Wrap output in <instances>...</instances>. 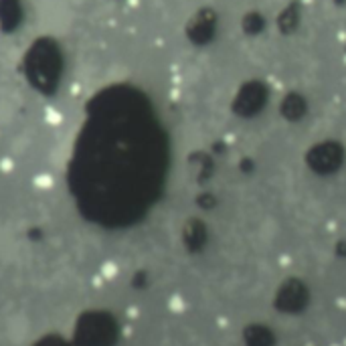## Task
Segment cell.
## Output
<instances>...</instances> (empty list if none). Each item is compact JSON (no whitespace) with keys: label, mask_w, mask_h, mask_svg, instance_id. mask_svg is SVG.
I'll use <instances>...</instances> for the list:
<instances>
[{"label":"cell","mask_w":346,"mask_h":346,"mask_svg":"<svg viewBox=\"0 0 346 346\" xmlns=\"http://www.w3.org/2000/svg\"><path fill=\"white\" fill-rule=\"evenodd\" d=\"M8 336L10 340H15V342H22L24 336H26V332H29V322L24 320L22 316H15L12 320L8 322Z\"/></svg>","instance_id":"6da1fadb"},{"label":"cell","mask_w":346,"mask_h":346,"mask_svg":"<svg viewBox=\"0 0 346 346\" xmlns=\"http://www.w3.org/2000/svg\"><path fill=\"white\" fill-rule=\"evenodd\" d=\"M33 186H35L37 190H41V192L51 190V188L55 186V178H53V174H49V172H39V174H35V178H33Z\"/></svg>","instance_id":"7a4b0ae2"},{"label":"cell","mask_w":346,"mask_h":346,"mask_svg":"<svg viewBox=\"0 0 346 346\" xmlns=\"http://www.w3.org/2000/svg\"><path fill=\"white\" fill-rule=\"evenodd\" d=\"M63 120H65V116H63V112H61L59 107H55V105L45 107V122L49 123V126L59 128L61 123H63Z\"/></svg>","instance_id":"3957f363"},{"label":"cell","mask_w":346,"mask_h":346,"mask_svg":"<svg viewBox=\"0 0 346 346\" xmlns=\"http://www.w3.org/2000/svg\"><path fill=\"white\" fill-rule=\"evenodd\" d=\"M17 168V160L12 156H2L0 158V172L2 174H12Z\"/></svg>","instance_id":"277c9868"},{"label":"cell","mask_w":346,"mask_h":346,"mask_svg":"<svg viewBox=\"0 0 346 346\" xmlns=\"http://www.w3.org/2000/svg\"><path fill=\"white\" fill-rule=\"evenodd\" d=\"M102 275L105 280H114L118 275V265L114 264V261H105V264L102 265Z\"/></svg>","instance_id":"5b68a950"},{"label":"cell","mask_w":346,"mask_h":346,"mask_svg":"<svg viewBox=\"0 0 346 346\" xmlns=\"http://www.w3.org/2000/svg\"><path fill=\"white\" fill-rule=\"evenodd\" d=\"M128 2H132V6H138V0H128Z\"/></svg>","instance_id":"8992f818"}]
</instances>
